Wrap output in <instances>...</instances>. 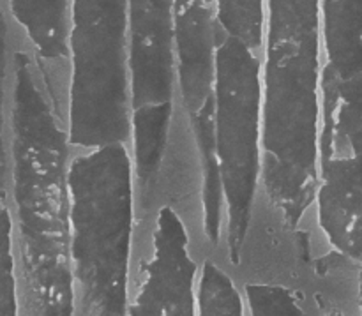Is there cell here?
I'll return each mask as SVG.
<instances>
[{
	"mask_svg": "<svg viewBox=\"0 0 362 316\" xmlns=\"http://www.w3.org/2000/svg\"><path fill=\"white\" fill-rule=\"evenodd\" d=\"M317 316H350L343 310L341 306H332V304H325V306L318 308Z\"/></svg>",
	"mask_w": 362,
	"mask_h": 316,
	"instance_id": "11",
	"label": "cell"
},
{
	"mask_svg": "<svg viewBox=\"0 0 362 316\" xmlns=\"http://www.w3.org/2000/svg\"><path fill=\"white\" fill-rule=\"evenodd\" d=\"M221 34L235 37L260 55L267 0H214Z\"/></svg>",
	"mask_w": 362,
	"mask_h": 316,
	"instance_id": "10",
	"label": "cell"
},
{
	"mask_svg": "<svg viewBox=\"0 0 362 316\" xmlns=\"http://www.w3.org/2000/svg\"><path fill=\"white\" fill-rule=\"evenodd\" d=\"M311 212L329 254L361 264L362 151L320 161Z\"/></svg>",
	"mask_w": 362,
	"mask_h": 316,
	"instance_id": "6",
	"label": "cell"
},
{
	"mask_svg": "<svg viewBox=\"0 0 362 316\" xmlns=\"http://www.w3.org/2000/svg\"><path fill=\"white\" fill-rule=\"evenodd\" d=\"M198 265L200 254L182 216L158 205L140 219L126 316H197Z\"/></svg>",
	"mask_w": 362,
	"mask_h": 316,
	"instance_id": "5",
	"label": "cell"
},
{
	"mask_svg": "<svg viewBox=\"0 0 362 316\" xmlns=\"http://www.w3.org/2000/svg\"><path fill=\"white\" fill-rule=\"evenodd\" d=\"M64 126L71 152L131 147L129 0H69Z\"/></svg>",
	"mask_w": 362,
	"mask_h": 316,
	"instance_id": "3",
	"label": "cell"
},
{
	"mask_svg": "<svg viewBox=\"0 0 362 316\" xmlns=\"http://www.w3.org/2000/svg\"><path fill=\"white\" fill-rule=\"evenodd\" d=\"M67 200L73 316H126L140 228L129 145L71 152Z\"/></svg>",
	"mask_w": 362,
	"mask_h": 316,
	"instance_id": "2",
	"label": "cell"
},
{
	"mask_svg": "<svg viewBox=\"0 0 362 316\" xmlns=\"http://www.w3.org/2000/svg\"><path fill=\"white\" fill-rule=\"evenodd\" d=\"M214 159L223 200V254L239 271L260 201L264 103L260 55L218 30Z\"/></svg>",
	"mask_w": 362,
	"mask_h": 316,
	"instance_id": "4",
	"label": "cell"
},
{
	"mask_svg": "<svg viewBox=\"0 0 362 316\" xmlns=\"http://www.w3.org/2000/svg\"><path fill=\"white\" fill-rule=\"evenodd\" d=\"M194 295L197 316H247L243 285L218 257H200Z\"/></svg>",
	"mask_w": 362,
	"mask_h": 316,
	"instance_id": "8",
	"label": "cell"
},
{
	"mask_svg": "<svg viewBox=\"0 0 362 316\" xmlns=\"http://www.w3.org/2000/svg\"><path fill=\"white\" fill-rule=\"evenodd\" d=\"M357 316H362V262L357 272Z\"/></svg>",
	"mask_w": 362,
	"mask_h": 316,
	"instance_id": "12",
	"label": "cell"
},
{
	"mask_svg": "<svg viewBox=\"0 0 362 316\" xmlns=\"http://www.w3.org/2000/svg\"><path fill=\"white\" fill-rule=\"evenodd\" d=\"M260 64L264 166L257 214L300 237L320 168V0H267Z\"/></svg>",
	"mask_w": 362,
	"mask_h": 316,
	"instance_id": "1",
	"label": "cell"
},
{
	"mask_svg": "<svg viewBox=\"0 0 362 316\" xmlns=\"http://www.w3.org/2000/svg\"><path fill=\"white\" fill-rule=\"evenodd\" d=\"M247 316H310L306 297L296 285L272 279L243 283Z\"/></svg>",
	"mask_w": 362,
	"mask_h": 316,
	"instance_id": "9",
	"label": "cell"
},
{
	"mask_svg": "<svg viewBox=\"0 0 362 316\" xmlns=\"http://www.w3.org/2000/svg\"><path fill=\"white\" fill-rule=\"evenodd\" d=\"M324 80H362V0H320Z\"/></svg>",
	"mask_w": 362,
	"mask_h": 316,
	"instance_id": "7",
	"label": "cell"
}]
</instances>
